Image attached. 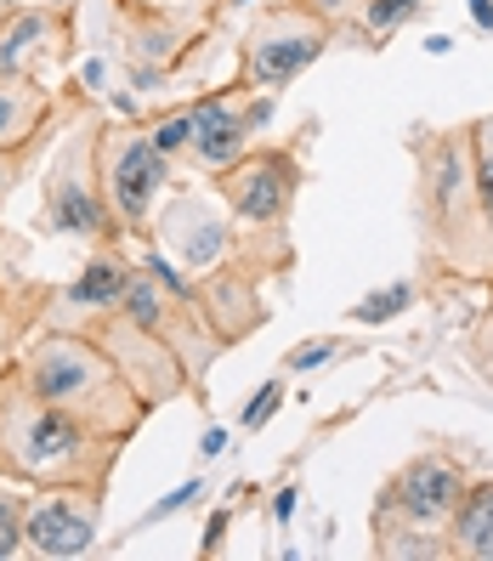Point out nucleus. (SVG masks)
<instances>
[{
    "mask_svg": "<svg viewBox=\"0 0 493 561\" xmlns=\"http://www.w3.org/2000/svg\"><path fill=\"white\" fill-rule=\"evenodd\" d=\"M409 159H414V221L425 267L459 284H493V244L482 227L477 171H471V119L414 125Z\"/></svg>",
    "mask_w": 493,
    "mask_h": 561,
    "instance_id": "f257e3e1",
    "label": "nucleus"
},
{
    "mask_svg": "<svg viewBox=\"0 0 493 561\" xmlns=\"http://www.w3.org/2000/svg\"><path fill=\"white\" fill-rule=\"evenodd\" d=\"M7 369L35 391L41 403L62 409L69 420H80L85 432L108 437L119 448L137 437L142 420H148V403L137 398V386L119 375V363L96 346L85 329H69V323L41 329Z\"/></svg>",
    "mask_w": 493,
    "mask_h": 561,
    "instance_id": "f03ea898",
    "label": "nucleus"
},
{
    "mask_svg": "<svg viewBox=\"0 0 493 561\" xmlns=\"http://www.w3.org/2000/svg\"><path fill=\"white\" fill-rule=\"evenodd\" d=\"M119 443L85 432L80 420L41 403L7 363H0V477L18 488H85L108 493Z\"/></svg>",
    "mask_w": 493,
    "mask_h": 561,
    "instance_id": "7ed1b4c3",
    "label": "nucleus"
},
{
    "mask_svg": "<svg viewBox=\"0 0 493 561\" xmlns=\"http://www.w3.org/2000/svg\"><path fill=\"white\" fill-rule=\"evenodd\" d=\"M335 46V18H323L312 0H273L239 41V80L233 91H284Z\"/></svg>",
    "mask_w": 493,
    "mask_h": 561,
    "instance_id": "20e7f679",
    "label": "nucleus"
},
{
    "mask_svg": "<svg viewBox=\"0 0 493 561\" xmlns=\"http://www.w3.org/2000/svg\"><path fill=\"white\" fill-rule=\"evenodd\" d=\"M307 130H312V119L301 125L295 142H255L250 153H239L233 164H227V171L205 176L244 233H289V210L307 187V171H301Z\"/></svg>",
    "mask_w": 493,
    "mask_h": 561,
    "instance_id": "39448f33",
    "label": "nucleus"
},
{
    "mask_svg": "<svg viewBox=\"0 0 493 561\" xmlns=\"http://www.w3.org/2000/svg\"><path fill=\"white\" fill-rule=\"evenodd\" d=\"M176 159L159 153V142L148 137L142 119H108L96 125V182H103V199L119 221V233H148L159 193L171 187Z\"/></svg>",
    "mask_w": 493,
    "mask_h": 561,
    "instance_id": "423d86ee",
    "label": "nucleus"
},
{
    "mask_svg": "<svg viewBox=\"0 0 493 561\" xmlns=\"http://www.w3.org/2000/svg\"><path fill=\"white\" fill-rule=\"evenodd\" d=\"M41 227L46 233H69V239H85L91 250L96 244H119V221L103 199V182H96V125L80 119L69 130L46 164V187H41Z\"/></svg>",
    "mask_w": 493,
    "mask_h": 561,
    "instance_id": "0eeeda50",
    "label": "nucleus"
},
{
    "mask_svg": "<svg viewBox=\"0 0 493 561\" xmlns=\"http://www.w3.org/2000/svg\"><path fill=\"white\" fill-rule=\"evenodd\" d=\"M153 250H164L182 267L187 284H199L221 267H233L239 261V221L233 210H227L216 199V187H182L171 205H164V216L148 227Z\"/></svg>",
    "mask_w": 493,
    "mask_h": 561,
    "instance_id": "6e6552de",
    "label": "nucleus"
},
{
    "mask_svg": "<svg viewBox=\"0 0 493 561\" xmlns=\"http://www.w3.org/2000/svg\"><path fill=\"white\" fill-rule=\"evenodd\" d=\"M187 114H193V142L182 159L199 176H216L261 142V125L278 114V91H210L199 103H187Z\"/></svg>",
    "mask_w": 493,
    "mask_h": 561,
    "instance_id": "1a4fd4ad",
    "label": "nucleus"
},
{
    "mask_svg": "<svg viewBox=\"0 0 493 561\" xmlns=\"http://www.w3.org/2000/svg\"><path fill=\"white\" fill-rule=\"evenodd\" d=\"M85 335L103 346L114 363H119V375L137 386V398L148 403V409H159V403H176L182 391H193V380H187V369H182V357L164 346L159 335H148L142 323H130L119 307L114 312H96L91 318V329Z\"/></svg>",
    "mask_w": 493,
    "mask_h": 561,
    "instance_id": "9d476101",
    "label": "nucleus"
},
{
    "mask_svg": "<svg viewBox=\"0 0 493 561\" xmlns=\"http://www.w3.org/2000/svg\"><path fill=\"white\" fill-rule=\"evenodd\" d=\"M466 466L454 454H414L409 466L380 488L375 527H448L459 493H466Z\"/></svg>",
    "mask_w": 493,
    "mask_h": 561,
    "instance_id": "9b49d317",
    "label": "nucleus"
},
{
    "mask_svg": "<svg viewBox=\"0 0 493 561\" xmlns=\"http://www.w3.org/2000/svg\"><path fill=\"white\" fill-rule=\"evenodd\" d=\"M103 534V493L85 488H46L41 500H28L23 511V550H35L46 561L85 556Z\"/></svg>",
    "mask_w": 493,
    "mask_h": 561,
    "instance_id": "f8f14e48",
    "label": "nucleus"
},
{
    "mask_svg": "<svg viewBox=\"0 0 493 561\" xmlns=\"http://www.w3.org/2000/svg\"><path fill=\"white\" fill-rule=\"evenodd\" d=\"M74 12L18 7L0 23V80H41V62H69Z\"/></svg>",
    "mask_w": 493,
    "mask_h": 561,
    "instance_id": "ddd939ff",
    "label": "nucleus"
},
{
    "mask_svg": "<svg viewBox=\"0 0 493 561\" xmlns=\"http://www.w3.org/2000/svg\"><path fill=\"white\" fill-rule=\"evenodd\" d=\"M193 295H199L205 318L216 323V335L227 346H239L244 335H255L261 323H267V301H261V273H250L244 261H233V267H221L210 278L193 284Z\"/></svg>",
    "mask_w": 493,
    "mask_h": 561,
    "instance_id": "4468645a",
    "label": "nucleus"
},
{
    "mask_svg": "<svg viewBox=\"0 0 493 561\" xmlns=\"http://www.w3.org/2000/svg\"><path fill=\"white\" fill-rule=\"evenodd\" d=\"M69 114L46 80H0V148H41Z\"/></svg>",
    "mask_w": 493,
    "mask_h": 561,
    "instance_id": "2eb2a0df",
    "label": "nucleus"
},
{
    "mask_svg": "<svg viewBox=\"0 0 493 561\" xmlns=\"http://www.w3.org/2000/svg\"><path fill=\"white\" fill-rule=\"evenodd\" d=\"M119 12H125V28H130V41H125L130 69H164V62L176 57V46H187V35L199 28V23H187L182 12L137 7V0H119Z\"/></svg>",
    "mask_w": 493,
    "mask_h": 561,
    "instance_id": "dca6fc26",
    "label": "nucleus"
},
{
    "mask_svg": "<svg viewBox=\"0 0 493 561\" xmlns=\"http://www.w3.org/2000/svg\"><path fill=\"white\" fill-rule=\"evenodd\" d=\"M130 284V261L119 255V244H96L91 261L80 267V278L62 289V301L69 307H85V312H114L119 295Z\"/></svg>",
    "mask_w": 493,
    "mask_h": 561,
    "instance_id": "f3484780",
    "label": "nucleus"
},
{
    "mask_svg": "<svg viewBox=\"0 0 493 561\" xmlns=\"http://www.w3.org/2000/svg\"><path fill=\"white\" fill-rule=\"evenodd\" d=\"M443 534L459 561H493V482H471L459 493Z\"/></svg>",
    "mask_w": 493,
    "mask_h": 561,
    "instance_id": "a211bd4d",
    "label": "nucleus"
},
{
    "mask_svg": "<svg viewBox=\"0 0 493 561\" xmlns=\"http://www.w3.org/2000/svg\"><path fill=\"white\" fill-rule=\"evenodd\" d=\"M425 12V0H357L352 18L335 28V41H352V46H369L380 51L398 28H409V18Z\"/></svg>",
    "mask_w": 493,
    "mask_h": 561,
    "instance_id": "6ab92c4d",
    "label": "nucleus"
},
{
    "mask_svg": "<svg viewBox=\"0 0 493 561\" xmlns=\"http://www.w3.org/2000/svg\"><path fill=\"white\" fill-rule=\"evenodd\" d=\"M375 556H386V561H443L454 550H448L443 527H375Z\"/></svg>",
    "mask_w": 493,
    "mask_h": 561,
    "instance_id": "aec40b11",
    "label": "nucleus"
},
{
    "mask_svg": "<svg viewBox=\"0 0 493 561\" xmlns=\"http://www.w3.org/2000/svg\"><path fill=\"white\" fill-rule=\"evenodd\" d=\"M471 171H477V205H482V227L493 244V114L471 119Z\"/></svg>",
    "mask_w": 493,
    "mask_h": 561,
    "instance_id": "412c9836",
    "label": "nucleus"
},
{
    "mask_svg": "<svg viewBox=\"0 0 493 561\" xmlns=\"http://www.w3.org/2000/svg\"><path fill=\"white\" fill-rule=\"evenodd\" d=\"M414 301H420V284L398 278V284H386V289L364 295V301L352 307V318H357V323H391V318H398V312H409Z\"/></svg>",
    "mask_w": 493,
    "mask_h": 561,
    "instance_id": "4be33fe9",
    "label": "nucleus"
},
{
    "mask_svg": "<svg viewBox=\"0 0 493 561\" xmlns=\"http://www.w3.org/2000/svg\"><path fill=\"white\" fill-rule=\"evenodd\" d=\"M142 125H148V137L159 142V153H171V159H182L187 142H193V114H187V103H182V108H164V114H153V119H142Z\"/></svg>",
    "mask_w": 493,
    "mask_h": 561,
    "instance_id": "5701e85b",
    "label": "nucleus"
},
{
    "mask_svg": "<svg viewBox=\"0 0 493 561\" xmlns=\"http://www.w3.org/2000/svg\"><path fill=\"white\" fill-rule=\"evenodd\" d=\"M12 488L18 482L0 477V561L23 556V511H28V500H23V493H12Z\"/></svg>",
    "mask_w": 493,
    "mask_h": 561,
    "instance_id": "b1692460",
    "label": "nucleus"
},
{
    "mask_svg": "<svg viewBox=\"0 0 493 561\" xmlns=\"http://www.w3.org/2000/svg\"><path fill=\"white\" fill-rule=\"evenodd\" d=\"M278 403H284V380H267V386L250 398V409H244V432H261V425L278 414Z\"/></svg>",
    "mask_w": 493,
    "mask_h": 561,
    "instance_id": "393cba45",
    "label": "nucleus"
},
{
    "mask_svg": "<svg viewBox=\"0 0 493 561\" xmlns=\"http://www.w3.org/2000/svg\"><path fill=\"white\" fill-rule=\"evenodd\" d=\"M335 352H346V341H301V346H289L284 369H289V375H301V369H318V363H323V357H335Z\"/></svg>",
    "mask_w": 493,
    "mask_h": 561,
    "instance_id": "a878e982",
    "label": "nucleus"
},
{
    "mask_svg": "<svg viewBox=\"0 0 493 561\" xmlns=\"http://www.w3.org/2000/svg\"><path fill=\"white\" fill-rule=\"evenodd\" d=\"M35 153H41V148H0V199L18 187V176L35 164Z\"/></svg>",
    "mask_w": 493,
    "mask_h": 561,
    "instance_id": "bb28decb",
    "label": "nucleus"
},
{
    "mask_svg": "<svg viewBox=\"0 0 493 561\" xmlns=\"http://www.w3.org/2000/svg\"><path fill=\"white\" fill-rule=\"evenodd\" d=\"M471 357H477V369L493 380V312H488V318L471 329Z\"/></svg>",
    "mask_w": 493,
    "mask_h": 561,
    "instance_id": "cd10ccee",
    "label": "nucleus"
},
{
    "mask_svg": "<svg viewBox=\"0 0 493 561\" xmlns=\"http://www.w3.org/2000/svg\"><path fill=\"white\" fill-rule=\"evenodd\" d=\"M199 493H205V482H182V488L171 493V500H159V505L148 511V522H164V516H171V511H187L193 500H199Z\"/></svg>",
    "mask_w": 493,
    "mask_h": 561,
    "instance_id": "c85d7f7f",
    "label": "nucleus"
},
{
    "mask_svg": "<svg viewBox=\"0 0 493 561\" xmlns=\"http://www.w3.org/2000/svg\"><path fill=\"white\" fill-rule=\"evenodd\" d=\"M312 7H318L323 18H335V28H341V23L352 18V7H357V0H312Z\"/></svg>",
    "mask_w": 493,
    "mask_h": 561,
    "instance_id": "c756f323",
    "label": "nucleus"
},
{
    "mask_svg": "<svg viewBox=\"0 0 493 561\" xmlns=\"http://www.w3.org/2000/svg\"><path fill=\"white\" fill-rule=\"evenodd\" d=\"M23 7H51V12H74L80 0H23Z\"/></svg>",
    "mask_w": 493,
    "mask_h": 561,
    "instance_id": "7c9ffc66",
    "label": "nucleus"
},
{
    "mask_svg": "<svg viewBox=\"0 0 493 561\" xmlns=\"http://www.w3.org/2000/svg\"><path fill=\"white\" fill-rule=\"evenodd\" d=\"M227 448V432H205V454H221Z\"/></svg>",
    "mask_w": 493,
    "mask_h": 561,
    "instance_id": "2f4dec72",
    "label": "nucleus"
},
{
    "mask_svg": "<svg viewBox=\"0 0 493 561\" xmlns=\"http://www.w3.org/2000/svg\"><path fill=\"white\" fill-rule=\"evenodd\" d=\"M18 7H23V0H0V23H7V18H12Z\"/></svg>",
    "mask_w": 493,
    "mask_h": 561,
    "instance_id": "473e14b6",
    "label": "nucleus"
}]
</instances>
